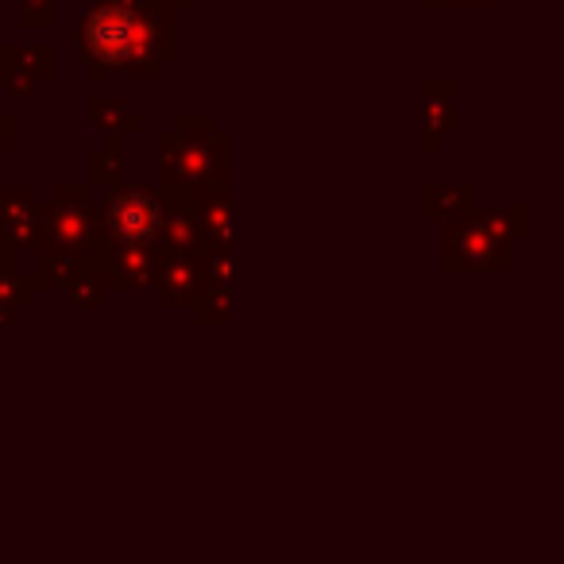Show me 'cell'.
<instances>
[{"label":"cell","mask_w":564,"mask_h":564,"mask_svg":"<svg viewBox=\"0 0 564 564\" xmlns=\"http://www.w3.org/2000/svg\"><path fill=\"white\" fill-rule=\"evenodd\" d=\"M112 225L120 228V232H132V236H140V232H148L151 228V209H148V202H140V197H124V202L112 209Z\"/></svg>","instance_id":"obj_2"},{"label":"cell","mask_w":564,"mask_h":564,"mask_svg":"<svg viewBox=\"0 0 564 564\" xmlns=\"http://www.w3.org/2000/svg\"><path fill=\"white\" fill-rule=\"evenodd\" d=\"M89 47L101 58H124L128 51H135V20H128L124 12L94 17V24H89Z\"/></svg>","instance_id":"obj_1"}]
</instances>
